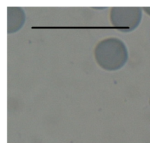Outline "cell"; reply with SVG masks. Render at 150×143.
<instances>
[{
  "mask_svg": "<svg viewBox=\"0 0 150 143\" xmlns=\"http://www.w3.org/2000/svg\"><path fill=\"white\" fill-rule=\"evenodd\" d=\"M8 33L18 31L25 21V14L20 7H8Z\"/></svg>",
  "mask_w": 150,
  "mask_h": 143,
  "instance_id": "obj_3",
  "label": "cell"
},
{
  "mask_svg": "<svg viewBox=\"0 0 150 143\" xmlns=\"http://www.w3.org/2000/svg\"><path fill=\"white\" fill-rule=\"evenodd\" d=\"M143 9L147 14H149L150 16V7H143Z\"/></svg>",
  "mask_w": 150,
  "mask_h": 143,
  "instance_id": "obj_4",
  "label": "cell"
},
{
  "mask_svg": "<svg viewBox=\"0 0 150 143\" xmlns=\"http://www.w3.org/2000/svg\"><path fill=\"white\" fill-rule=\"evenodd\" d=\"M98 65L108 71H115L124 67L128 60L125 43L117 38H108L100 41L94 50Z\"/></svg>",
  "mask_w": 150,
  "mask_h": 143,
  "instance_id": "obj_1",
  "label": "cell"
},
{
  "mask_svg": "<svg viewBox=\"0 0 150 143\" xmlns=\"http://www.w3.org/2000/svg\"><path fill=\"white\" fill-rule=\"evenodd\" d=\"M142 18V10L139 7H114L110 13L112 26L125 33L136 29Z\"/></svg>",
  "mask_w": 150,
  "mask_h": 143,
  "instance_id": "obj_2",
  "label": "cell"
}]
</instances>
